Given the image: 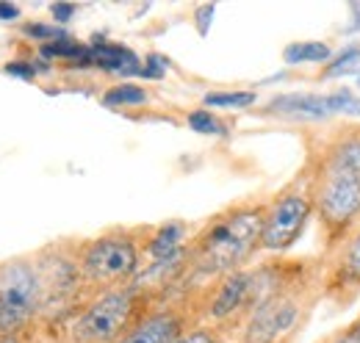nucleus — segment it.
Here are the masks:
<instances>
[{"label":"nucleus","instance_id":"obj_23","mask_svg":"<svg viewBox=\"0 0 360 343\" xmlns=\"http://www.w3.org/2000/svg\"><path fill=\"white\" fill-rule=\"evenodd\" d=\"M6 72L8 75H20V78H34V67L31 64H20V61H11V64H6Z\"/></svg>","mask_w":360,"mask_h":343},{"label":"nucleus","instance_id":"obj_18","mask_svg":"<svg viewBox=\"0 0 360 343\" xmlns=\"http://www.w3.org/2000/svg\"><path fill=\"white\" fill-rule=\"evenodd\" d=\"M358 61H360V44H352V47H347V50H344V53L330 64V70L324 72V78H338V75L349 72Z\"/></svg>","mask_w":360,"mask_h":343},{"label":"nucleus","instance_id":"obj_9","mask_svg":"<svg viewBox=\"0 0 360 343\" xmlns=\"http://www.w3.org/2000/svg\"><path fill=\"white\" fill-rule=\"evenodd\" d=\"M86 64H97L100 70L105 72H120V75H134L139 72L141 75V64L128 47H120V44H97V47H89Z\"/></svg>","mask_w":360,"mask_h":343},{"label":"nucleus","instance_id":"obj_24","mask_svg":"<svg viewBox=\"0 0 360 343\" xmlns=\"http://www.w3.org/2000/svg\"><path fill=\"white\" fill-rule=\"evenodd\" d=\"M214 6H202V8H197V25H200V34H208V22H211V17H214Z\"/></svg>","mask_w":360,"mask_h":343},{"label":"nucleus","instance_id":"obj_22","mask_svg":"<svg viewBox=\"0 0 360 343\" xmlns=\"http://www.w3.org/2000/svg\"><path fill=\"white\" fill-rule=\"evenodd\" d=\"M28 34H31V37H50L53 42H56V39H64V31H61V28H47L42 22L28 25Z\"/></svg>","mask_w":360,"mask_h":343},{"label":"nucleus","instance_id":"obj_13","mask_svg":"<svg viewBox=\"0 0 360 343\" xmlns=\"http://www.w3.org/2000/svg\"><path fill=\"white\" fill-rule=\"evenodd\" d=\"M180 235H183V227H180L178 221H172V224L161 227V233H158V235L153 238V244H150V252H153V257H158V260L178 257Z\"/></svg>","mask_w":360,"mask_h":343},{"label":"nucleus","instance_id":"obj_8","mask_svg":"<svg viewBox=\"0 0 360 343\" xmlns=\"http://www.w3.org/2000/svg\"><path fill=\"white\" fill-rule=\"evenodd\" d=\"M271 114L280 117H297V119H324L335 114L333 94H285L274 97L269 103Z\"/></svg>","mask_w":360,"mask_h":343},{"label":"nucleus","instance_id":"obj_26","mask_svg":"<svg viewBox=\"0 0 360 343\" xmlns=\"http://www.w3.org/2000/svg\"><path fill=\"white\" fill-rule=\"evenodd\" d=\"M72 11H75L72 3H56V6H53V17H56L58 22H67V20L72 17Z\"/></svg>","mask_w":360,"mask_h":343},{"label":"nucleus","instance_id":"obj_3","mask_svg":"<svg viewBox=\"0 0 360 343\" xmlns=\"http://www.w3.org/2000/svg\"><path fill=\"white\" fill-rule=\"evenodd\" d=\"M39 304V280L25 263L0 268V332L20 330Z\"/></svg>","mask_w":360,"mask_h":343},{"label":"nucleus","instance_id":"obj_12","mask_svg":"<svg viewBox=\"0 0 360 343\" xmlns=\"http://www.w3.org/2000/svg\"><path fill=\"white\" fill-rule=\"evenodd\" d=\"M333 56L330 44L324 42H294L283 50L285 64H319Z\"/></svg>","mask_w":360,"mask_h":343},{"label":"nucleus","instance_id":"obj_4","mask_svg":"<svg viewBox=\"0 0 360 343\" xmlns=\"http://www.w3.org/2000/svg\"><path fill=\"white\" fill-rule=\"evenodd\" d=\"M134 313V294L131 291H111L97 299L84 318L78 321V338L89 343L117 341Z\"/></svg>","mask_w":360,"mask_h":343},{"label":"nucleus","instance_id":"obj_25","mask_svg":"<svg viewBox=\"0 0 360 343\" xmlns=\"http://www.w3.org/2000/svg\"><path fill=\"white\" fill-rule=\"evenodd\" d=\"M172 343H214V335L205 332V330H197V332H188V335H183V338Z\"/></svg>","mask_w":360,"mask_h":343},{"label":"nucleus","instance_id":"obj_5","mask_svg":"<svg viewBox=\"0 0 360 343\" xmlns=\"http://www.w3.org/2000/svg\"><path fill=\"white\" fill-rule=\"evenodd\" d=\"M136 247L128 238H100L84 257V274L94 283H114L136 271Z\"/></svg>","mask_w":360,"mask_h":343},{"label":"nucleus","instance_id":"obj_27","mask_svg":"<svg viewBox=\"0 0 360 343\" xmlns=\"http://www.w3.org/2000/svg\"><path fill=\"white\" fill-rule=\"evenodd\" d=\"M335 343H360V318H358V321H355V324H352V327H349V330H347V332H344V335H341V338H338Z\"/></svg>","mask_w":360,"mask_h":343},{"label":"nucleus","instance_id":"obj_15","mask_svg":"<svg viewBox=\"0 0 360 343\" xmlns=\"http://www.w3.org/2000/svg\"><path fill=\"white\" fill-rule=\"evenodd\" d=\"M144 100H147L144 89H139V86H134V84L114 86V89L105 94V103H108V105H139V103H144Z\"/></svg>","mask_w":360,"mask_h":343},{"label":"nucleus","instance_id":"obj_20","mask_svg":"<svg viewBox=\"0 0 360 343\" xmlns=\"http://www.w3.org/2000/svg\"><path fill=\"white\" fill-rule=\"evenodd\" d=\"M347 274H349L352 280H358V283H360V233L352 238L349 252H347Z\"/></svg>","mask_w":360,"mask_h":343},{"label":"nucleus","instance_id":"obj_30","mask_svg":"<svg viewBox=\"0 0 360 343\" xmlns=\"http://www.w3.org/2000/svg\"><path fill=\"white\" fill-rule=\"evenodd\" d=\"M358 86H360V75H358Z\"/></svg>","mask_w":360,"mask_h":343},{"label":"nucleus","instance_id":"obj_17","mask_svg":"<svg viewBox=\"0 0 360 343\" xmlns=\"http://www.w3.org/2000/svg\"><path fill=\"white\" fill-rule=\"evenodd\" d=\"M188 128L197 130V133H205V136H225V125L208 111H191L188 114Z\"/></svg>","mask_w":360,"mask_h":343},{"label":"nucleus","instance_id":"obj_29","mask_svg":"<svg viewBox=\"0 0 360 343\" xmlns=\"http://www.w3.org/2000/svg\"><path fill=\"white\" fill-rule=\"evenodd\" d=\"M0 343H17V341H14V338H8V335H6V338H0Z\"/></svg>","mask_w":360,"mask_h":343},{"label":"nucleus","instance_id":"obj_28","mask_svg":"<svg viewBox=\"0 0 360 343\" xmlns=\"http://www.w3.org/2000/svg\"><path fill=\"white\" fill-rule=\"evenodd\" d=\"M20 11H17V6H8V3H0V17L3 20H14Z\"/></svg>","mask_w":360,"mask_h":343},{"label":"nucleus","instance_id":"obj_6","mask_svg":"<svg viewBox=\"0 0 360 343\" xmlns=\"http://www.w3.org/2000/svg\"><path fill=\"white\" fill-rule=\"evenodd\" d=\"M308 214H311V202L302 194L283 197L269 211V216L264 219L261 244L266 250H288L300 238V233L308 221Z\"/></svg>","mask_w":360,"mask_h":343},{"label":"nucleus","instance_id":"obj_7","mask_svg":"<svg viewBox=\"0 0 360 343\" xmlns=\"http://www.w3.org/2000/svg\"><path fill=\"white\" fill-rule=\"evenodd\" d=\"M300 307L288 297H269L261 302L247 324V343H274L297 324Z\"/></svg>","mask_w":360,"mask_h":343},{"label":"nucleus","instance_id":"obj_11","mask_svg":"<svg viewBox=\"0 0 360 343\" xmlns=\"http://www.w3.org/2000/svg\"><path fill=\"white\" fill-rule=\"evenodd\" d=\"M250 285H252V277H250V274H244V271L230 274L225 280V285L219 288L214 304H211V313H214L217 318H225L230 313H236V310L241 307V302L247 299Z\"/></svg>","mask_w":360,"mask_h":343},{"label":"nucleus","instance_id":"obj_14","mask_svg":"<svg viewBox=\"0 0 360 343\" xmlns=\"http://www.w3.org/2000/svg\"><path fill=\"white\" fill-rule=\"evenodd\" d=\"M255 103L252 91H219V94H205V105L211 108H247Z\"/></svg>","mask_w":360,"mask_h":343},{"label":"nucleus","instance_id":"obj_16","mask_svg":"<svg viewBox=\"0 0 360 343\" xmlns=\"http://www.w3.org/2000/svg\"><path fill=\"white\" fill-rule=\"evenodd\" d=\"M86 53H89V47H84V44L78 42H70L67 37L64 39H56V42H47L42 44V56H58V58H86Z\"/></svg>","mask_w":360,"mask_h":343},{"label":"nucleus","instance_id":"obj_21","mask_svg":"<svg viewBox=\"0 0 360 343\" xmlns=\"http://www.w3.org/2000/svg\"><path fill=\"white\" fill-rule=\"evenodd\" d=\"M164 72H167V61H164L161 56H150L147 64L141 67V75H144V78H161Z\"/></svg>","mask_w":360,"mask_h":343},{"label":"nucleus","instance_id":"obj_2","mask_svg":"<svg viewBox=\"0 0 360 343\" xmlns=\"http://www.w3.org/2000/svg\"><path fill=\"white\" fill-rule=\"evenodd\" d=\"M261 235H264V214L261 211H255V208L236 211L205 233L200 252H197V266L208 274L230 271L255 250Z\"/></svg>","mask_w":360,"mask_h":343},{"label":"nucleus","instance_id":"obj_10","mask_svg":"<svg viewBox=\"0 0 360 343\" xmlns=\"http://www.w3.org/2000/svg\"><path fill=\"white\" fill-rule=\"evenodd\" d=\"M180 332V324L175 316H153L147 321H141L139 327H134L128 335H122L117 343H172L178 341L175 335Z\"/></svg>","mask_w":360,"mask_h":343},{"label":"nucleus","instance_id":"obj_19","mask_svg":"<svg viewBox=\"0 0 360 343\" xmlns=\"http://www.w3.org/2000/svg\"><path fill=\"white\" fill-rule=\"evenodd\" d=\"M333 108L335 114H349V117H360V97L349 89L333 91Z\"/></svg>","mask_w":360,"mask_h":343},{"label":"nucleus","instance_id":"obj_1","mask_svg":"<svg viewBox=\"0 0 360 343\" xmlns=\"http://www.w3.org/2000/svg\"><path fill=\"white\" fill-rule=\"evenodd\" d=\"M316 202L330 227H347L360 214V138H344L327 155Z\"/></svg>","mask_w":360,"mask_h":343}]
</instances>
